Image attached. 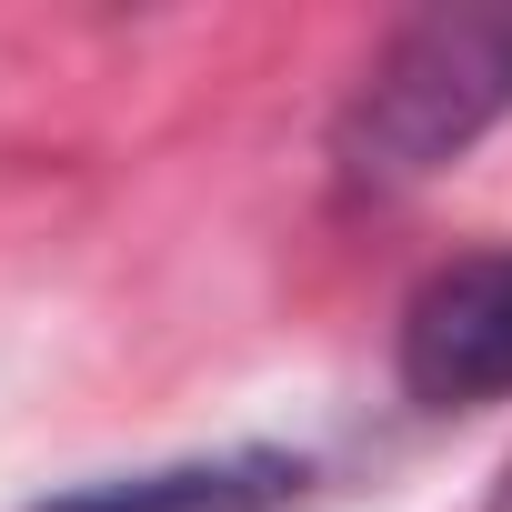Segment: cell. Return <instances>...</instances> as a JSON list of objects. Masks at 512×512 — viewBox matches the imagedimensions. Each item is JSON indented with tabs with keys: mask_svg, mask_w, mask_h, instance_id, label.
<instances>
[{
	"mask_svg": "<svg viewBox=\"0 0 512 512\" xmlns=\"http://www.w3.org/2000/svg\"><path fill=\"white\" fill-rule=\"evenodd\" d=\"M512 121V0H452L402 21L332 121V181L352 201L422 191L482 131Z\"/></svg>",
	"mask_w": 512,
	"mask_h": 512,
	"instance_id": "cell-1",
	"label": "cell"
},
{
	"mask_svg": "<svg viewBox=\"0 0 512 512\" xmlns=\"http://www.w3.org/2000/svg\"><path fill=\"white\" fill-rule=\"evenodd\" d=\"M482 512H512V462H502V482H492V502Z\"/></svg>",
	"mask_w": 512,
	"mask_h": 512,
	"instance_id": "cell-4",
	"label": "cell"
},
{
	"mask_svg": "<svg viewBox=\"0 0 512 512\" xmlns=\"http://www.w3.org/2000/svg\"><path fill=\"white\" fill-rule=\"evenodd\" d=\"M392 372L432 412L512 392V241L462 251V262H442V272L412 282L402 332H392Z\"/></svg>",
	"mask_w": 512,
	"mask_h": 512,
	"instance_id": "cell-2",
	"label": "cell"
},
{
	"mask_svg": "<svg viewBox=\"0 0 512 512\" xmlns=\"http://www.w3.org/2000/svg\"><path fill=\"white\" fill-rule=\"evenodd\" d=\"M302 492H312V452H292V442H221V452L61 482V492H41L21 512H292Z\"/></svg>",
	"mask_w": 512,
	"mask_h": 512,
	"instance_id": "cell-3",
	"label": "cell"
}]
</instances>
